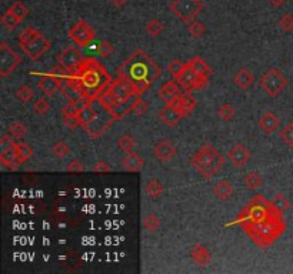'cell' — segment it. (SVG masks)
<instances>
[{
	"label": "cell",
	"mask_w": 293,
	"mask_h": 274,
	"mask_svg": "<svg viewBox=\"0 0 293 274\" xmlns=\"http://www.w3.org/2000/svg\"><path fill=\"white\" fill-rule=\"evenodd\" d=\"M239 223L256 246L267 248L286 230L283 211L262 194H256L243 211L239 214Z\"/></svg>",
	"instance_id": "obj_1"
},
{
	"label": "cell",
	"mask_w": 293,
	"mask_h": 274,
	"mask_svg": "<svg viewBox=\"0 0 293 274\" xmlns=\"http://www.w3.org/2000/svg\"><path fill=\"white\" fill-rule=\"evenodd\" d=\"M276 207L279 208V210H282V211H286V210H289L290 208V201L284 197L283 194H276V197L272 201Z\"/></svg>",
	"instance_id": "obj_47"
},
{
	"label": "cell",
	"mask_w": 293,
	"mask_h": 274,
	"mask_svg": "<svg viewBox=\"0 0 293 274\" xmlns=\"http://www.w3.org/2000/svg\"><path fill=\"white\" fill-rule=\"evenodd\" d=\"M129 0H110V3L113 5L114 8H123V6H126V3H127Z\"/></svg>",
	"instance_id": "obj_51"
},
{
	"label": "cell",
	"mask_w": 293,
	"mask_h": 274,
	"mask_svg": "<svg viewBox=\"0 0 293 274\" xmlns=\"http://www.w3.org/2000/svg\"><path fill=\"white\" fill-rule=\"evenodd\" d=\"M185 66H186V65H183L180 60L175 59V60H172L171 63L168 65V72H169V75H172L176 79V77H179L180 73L185 70Z\"/></svg>",
	"instance_id": "obj_42"
},
{
	"label": "cell",
	"mask_w": 293,
	"mask_h": 274,
	"mask_svg": "<svg viewBox=\"0 0 293 274\" xmlns=\"http://www.w3.org/2000/svg\"><path fill=\"white\" fill-rule=\"evenodd\" d=\"M188 32H189V35L192 38H202L206 33V26L202 22L193 20V22H190L189 26H188Z\"/></svg>",
	"instance_id": "obj_35"
},
{
	"label": "cell",
	"mask_w": 293,
	"mask_h": 274,
	"mask_svg": "<svg viewBox=\"0 0 293 274\" xmlns=\"http://www.w3.org/2000/svg\"><path fill=\"white\" fill-rule=\"evenodd\" d=\"M137 95L134 92L132 82H129L127 79H123V77H117L97 100L104 104L119 120V119L124 117L126 114L130 113V110L126 109V106L132 107L133 99Z\"/></svg>",
	"instance_id": "obj_3"
},
{
	"label": "cell",
	"mask_w": 293,
	"mask_h": 274,
	"mask_svg": "<svg viewBox=\"0 0 293 274\" xmlns=\"http://www.w3.org/2000/svg\"><path fill=\"white\" fill-rule=\"evenodd\" d=\"M270 2V5L274 6V8H282L284 3H286V0H269Z\"/></svg>",
	"instance_id": "obj_52"
},
{
	"label": "cell",
	"mask_w": 293,
	"mask_h": 274,
	"mask_svg": "<svg viewBox=\"0 0 293 274\" xmlns=\"http://www.w3.org/2000/svg\"><path fill=\"white\" fill-rule=\"evenodd\" d=\"M172 104L179 110L182 116L185 117V116H190L192 112L195 110V107H196V100L189 95V92H186V93H180L173 102Z\"/></svg>",
	"instance_id": "obj_18"
},
{
	"label": "cell",
	"mask_w": 293,
	"mask_h": 274,
	"mask_svg": "<svg viewBox=\"0 0 293 274\" xmlns=\"http://www.w3.org/2000/svg\"><path fill=\"white\" fill-rule=\"evenodd\" d=\"M287 83H289L287 77L279 69H269L259 80L260 89L269 97H274V96L280 95L286 89Z\"/></svg>",
	"instance_id": "obj_7"
},
{
	"label": "cell",
	"mask_w": 293,
	"mask_h": 274,
	"mask_svg": "<svg viewBox=\"0 0 293 274\" xmlns=\"http://www.w3.org/2000/svg\"><path fill=\"white\" fill-rule=\"evenodd\" d=\"M182 117H183L182 113H180L179 110H178L172 103L166 104L161 112H159V119H161L162 122L166 124V126H169V127L176 126V124L180 122Z\"/></svg>",
	"instance_id": "obj_20"
},
{
	"label": "cell",
	"mask_w": 293,
	"mask_h": 274,
	"mask_svg": "<svg viewBox=\"0 0 293 274\" xmlns=\"http://www.w3.org/2000/svg\"><path fill=\"white\" fill-rule=\"evenodd\" d=\"M186 65H189L192 69H195L196 72H198L199 75L202 76V77H205V79H208L212 75V69L209 67V65L203 60V59H200V57H193V59H190L189 63H186Z\"/></svg>",
	"instance_id": "obj_26"
},
{
	"label": "cell",
	"mask_w": 293,
	"mask_h": 274,
	"mask_svg": "<svg viewBox=\"0 0 293 274\" xmlns=\"http://www.w3.org/2000/svg\"><path fill=\"white\" fill-rule=\"evenodd\" d=\"M16 154H18V160H19L20 164H23L33 156V150L29 144L19 142L16 144Z\"/></svg>",
	"instance_id": "obj_30"
},
{
	"label": "cell",
	"mask_w": 293,
	"mask_h": 274,
	"mask_svg": "<svg viewBox=\"0 0 293 274\" xmlns=\"http://www.w3.org/2000/svg\"><path fill=\"white\" fill-rule=\"evenodd\" d=\"M253 82H255V77L247 69H240L236 75L233 76V83L242 90H247L250 86L253 85Z\"/></svg>",
	"instance_id": "obj_24"
},
{
	"label": "cell",
	"mask_w": 293,
	"mask_h": 274,
	"mask_svg": "<svg viewBox=\"0 0 293 274\" xmlns=\"http://www.w3.org/2000/svg\"><path fill=\"white\" fill-rule=\"evenodd\" d=\"M63 123L69 129H76L80 126V120H79V114H63Z\"/></svg>",
	"instance_id": "obj_46"
},
{
	"label": "cell",
	"mask_w": 293,
	"mask_h": 274,
	"mask_svg": "<svg viewBox=\"0 0 293 274\" xmlns=\"http://www.w3.org/2000/svg\"><path fill=\"white\" fill-rule=\"evenodd\" d=\"M243 184L246 189L256 190L263 184V179L259 171H249L243 176Z\"/></svg>",
	"instance_id": "obj_27"
},
{
	"label": "cell",
	"mask_w": 293,
	"mask_h": 274,
	"mask_svg": "<svg viewBox=\"0 0 293 274\" xmlns=\"http://www.w3.org/2000/svg\"><path fill=\"white\" fill-rule=\"evenodd\" d=\"M20 63V57L8 46L6 42L0 43V76H9Z\"/></svg>",
	"instance_id": "obj_13"
},
{
	"label": "cell",
	"mask_w": 293,
	"mask_h": 274,
	"mask_svg": "<svg viewBox=\"0 0 293 274\" xmlns=\"http://www.w3.org/2000/svg\"><path fill=\"white\" fill-rule=\"evenodd\" d=\"M179 95L180 86L179 83L176 82V79H175V80H171V82H166V83L159 89V93H158V96H159L166 104L172 103Z\"/></svg>",
	"instance_id": "obj_21"
},
{
	"label": "cell",
	"mask_w": 293,
	"mask_h": 274,
	"mask_svg": "<svg viewBox=\"0 0 293 274\" xmlns=\"http://www.w3.org/2000/svg\"><path fill=\"white\" fill-rule=\"evenodd\" d=\"M169 9L182 22L190 23L196 19V16L202 12V2L200 0H172L169 3Z\"/></svg>",
	"instance_id": "obj_8"
},
{
	"label": "cell",
	"mask_w": 293,
	"mask_h": 274,
	"mask_svg": "<svg viewBox=\"0 0 293 274\" xmlns=\"http://www.w3.org/2000/svg\"><path fill=\"white\" fill-rule=\"evenodd\" d=\"M67 35H69V38L72 39V42L75 43L76 46L87 48L89 43H92L93 39H95V30L86 20H80L69 29Z\"/></svg>",
	"instance_id": "obj_10"
},
{
	"label": "cell",
	"mask_w": 293,
	"mask_h": 274,
	"mask_svg": "<svg viewBox=\"0 0 293 274\" xmlns=\"http://www.w3.org/2000/svg\"><path fill=\"white\" fill-rule=\"evenodd\" d=\"M279 126H280V120H279L277 114H274L273 112H265L259 119V127L266 134L274 133L279 129Z\"/></svg>",
	"instance_id": "obj_19"
},
{
	"label": "cell",
	"mask_w": 293,
	"mask_h": 274,
	"mask_svg": "<svg viewBox=\"0 0 293 274\" xmlns=\"http://www.w3.org/2000/svg\"><path fill=\"white\" fill-rule=\"evenodd\" d=\"M130 110H132V113H136L137 116H142V114L146 113V110H148V104H146L144 100L140 99V96H136V97L133 99Z\"/></svg>",
	"instance_id": "obj_40"
},
{
	"label": "cell",
	"mask_w": 293,
	"mask_h": 274,
	"mask_svg": "<svg viewBox=\"0 0 293 274\" xmlns=\"http://www.w3.org/2000/svg\"><path fill=\"white\" fill-rule=\"evenodd\" d=\"M67 76L75 77L85 90L87 102H95L103 95L104 90L112 85V77L96 59H86L75 70L67 72Z\"/></svg>",
	"instance_id": "obj_2"
},
{
	"label": "cell",
	"mask_w": 293,
	"mask_h": 274,
	"mask_svg": "<svg viewBox=\"0 0 293 274\" xmlns=\"http://www.w3.org/2000/svg\"><path fill=\"white\" fill-rule=\"evenodd\" d=\"M8 10H10V12H12V13H13V15L20 20V22H23V20L28 18V15H29L28 6H26L23 2H20V0H16L15 3H12Z\"/></svg>",
	"instance_id": "obj_29"
},
{
	"label": "cell",
	"mask_w": 293,
	"mask_h": 274,
	"mask_svg": "<svg viewBox=\"0 0 293 274\" xmlns=\"http://www.w3.org/2000/svg\"><path fill=\"white\" fill-rule=\"evenodd\" d=\"M162 193H163V184L161 180L151 179L146 183V194L151 199H158Z\"/></svg>",
	"instance_id": "obj_28"
},
{
	"label": "cell",
	"mask_w": 293,
	"mask_h": 274,
	"mask_svg": "<svg viewBox=\"0 0 293 274\" xmlns=\"http://www.w3.org/2000/svg\"><path fill=\"white\" fill-rule=\"evenodd\" d=\"M163 29H165V25L162 23L161 20L158 19H152L151 22H148V25H146V32L151 35L152 38L159 36L162 32H163Z\"/></svg>",
	"instance_id": "obj_39"
},
{
	"label": "cell",
	"mask_w": 293,
	"mask_h": 274,
	"mask_svg": "<svg viewBox=\"0 0 293 274\" xmlns=\"http://www.w3.org/2000/svg\"><path fill=\"white\" fill-rule=\"evenodd\" d=\"M83 60H85V56L82 55V52L77 48H73V46L66 48L57 56L59 65L63 67V69H66L67 72L75 70L76 67H79L82 65Z\"/></svg>",
	"instance_id": "obj_14"
},
{
	"label": "cell",
	"mask_w": 293,
	"mask_h": 274,
	"mask_svg": "<svg viewBox=\"0 0 293 274\" xmlns=\"http://www.w3.org/2000/svg\"><path fill=\"white\" fill-rule=\"evenodd\" d=\"M69 173H83L86 170V167L83 166V163L80 160H72L69 163L66 169Z\"/></svg>",
	"instance_id": "obj_49"
},
{
	"label": "cell",
	"mask_w": 293,
	"mask_h": 274,
	"mask_svg": "<svg viewBox=\"0 0 293 274\" xmlns=\"http://www.w3.org/2000/svg\"><path fill=\"white\" fill-rule=\"evenodd\" d=\"M176 154H178L176 146L168 139H162L153 146V156H155L156 160H159L161 163L171 161L172 159L176 157Z\"/></svg>",
	"instance_id": "obj_15"
},
{
	"label": "cell",
	"mask_w": 293,
	"mask_h": 274,
	"mask_svg": "<svg viewBox=\"0 0 293 274\" xmlns=\"http://www.w3.org/2000/svg\"><path fill=\"white\" fill-rule=\"evenodd\" d=\"M8 133L15 139H22L28 133V127H26V124L22 123V122H13V123L9 124Z\"/></svg>",
	"instance_id": "obj_32"
},
{
	"label": "cell",
	"mask_w": 293,
	"mask_h": 274,
	"mask_svg": "<svg viewBox=\"0 0 293 274\" xmlns=\"http://www.w3.org/2000/svg\"><path fill=\"white\" fill-rule=\"evenodd\" d=\"M235 113H236V112H235V107L230 103H223L219 107L218 110L219 117H220L223 122H230V120L235 117Z\"/></svg>",
	"instance_id": "obj_36"
},
{
	"label": "cell",
	"mask_w": 293,
	"mask_h": 274,
	"mask_svg": "<svg viewBox=\"0 0 293 274\" xmlns=\"http://www.w3.org/2000/svg\"><path fill=\"white\" fill-rule=\"evenodd\" d=\"M162 73V69L156 62L149 57L143 50H136L132 56H129L123 65L119 67L117 75L119 77L127 79L129 82L136 83L140 80H151L155 82Z\"/></svg>",
	"instance_id": "obj_4"
},
{
	"label": "cell",
	"mask_w": 293,
	"mask_h": 274,
	"mask_svg": "<svg viewBox=\"0 0 293 274\" xmlns=\"http://www.w3.org/2000/svg\"><path fill=\"white\" fill-rule=\"evenodd\" d=\"M153 82L151 80H140V82H136V83H133V87H134V92H136V95L137 96H142L149 87L152 86Z\"/></svg>",
	"instance_id": "obj_48"
},
{
	"label": "cell",
	"mask_w": 293,
	"mask_h": 274,
	"mask_svg": "<svg viewBox=\"0 0 293 274\" xmlns=\"http://www.w3.org/2000/svg\"><path fill=\"white\" fill-rule=\"evenodd\" d=\"M53 153H55V156H56V157H59V159H63V157L69 156V153H70V147H69L65 142H57L56 144L53 146Z\"/></svg>",
	"instance_id": "obj_45"
},
{
	"label": "cell",
	"mask_w": 293,
	"mask_h": 274,
	"mask_svg": "<svg viewBox=\"0 0 293 274\" xmlns=\"http://www.w3.org/2000/svg\"><path fill=\"white\" fill-rule=\"evenodd\" d=\"M93 171L95 173H109L110 171V166L107 164V161L97 160L95 166H93Z\"/></svg>",
	"instance_id": "obj_50"
},
{
	"label": "cell",
	"mask_w": 293,
	"mask_h": 274,
	"mask_svg": "<svg viewBox=\"0 0 293 274\" xmlns=\"http://www.w3.org/2000/svg\"><path fill=\"white\" fill-rule=\"evenodd\" d=\"M279 137L286 146L293 147V123H287L284 127H282L279 132Z\"/></svg>",
	"instance_id": "obj_37"
},
{
	"label": "cell",
	"mask_w": 293,
	"mask_h": 274,
	"mask_svg": "<svg viewBox=\"0 0 293 274\" xmlns=\"http://www.w3.org/2000/svg\"><path fill=\"white\" fill-rule=\"evenodd\" d=\"M122 166L124 170L132 171V173H136V171H140L144 166V160H143L142 156H139L137 153H127L126 157L122 160Z\"/></svg>",
	"instance_id": "obj_22"
},
{
	"label": "cell",
	"mask_w": 293,
	"mask_h": 274,
	"mask_svg": "<svg viewBox=\"0 0 293 274\" xmlns=\"http://www.w3.org/2000/svg\"><path fill=\"white\" fill-rule=\"evenodd\" d=\"M38 86L39 89H40L45 95L48 96V97H53L55 93H57V90H62V87H63V80L55 75H48L39 79Z\"/></svg>",
	"instance_id": "obj_17"
},
{
	"label": "cell",
	"mask_w": 293,
	"mask_h": 274,
	"mask_svg": "<svg viewBox=\"0 0 293 274\" xmlns=\"http://www.w3.org/2000/svg\"><path fill=\"white\" fill-rule=\"evenodd\" d=\"M233 191H235V190H233L232 183L227 181V180H220V181H218V184H216L215 189H213V193H215L216 199L222 200V201L230 199V197L233 196Z\"/></svg>",
	"instance_id": "obj_25"
},
{
	"label": "cell",
	"mask_w": 293,
	"mask_h": 274,
	"mask_svg": "<svg viewBox=\"0 0 293 274\" xmlns=\"http://www.w3.org/2000/svg\"><path fill=\"white\" fill-rule=\"evenodd\" d=\"M16 144L18 142L12 140L8 136H3L0 139V163L10 170H18L22 166L18 160Z\"/></svg>",
	"instance_id": "obj_11"
},
{
	"label": "cell",
	"mask_w": 293,
	"mask_h": 274,
	"mask_svg": "<svg viewBox=\"0 0 293 274\" xmlns=\"http://www.w3.org/2000/svg\"><path fill=\"white\" fill-rule=\"evenodd\" d=\"M190 255L192 258L198 263L199 265L205 267V265H209L212 263V254L209 251L208 247H205L203 244H196L190 250Z\"/></svg>",
	"instance_id": "obj_23"
},
{
	"label": "cell",
	"mask_w": 293,
	"mask_h": 274,
	"mask_svg": "<svg viewBox=\"0 0 293 274\" xmlns=\"http://www.w3.org/2000/svg\"><path fill=\"white\" fill-rule=\"evenodd\" d=\"M279 28L282 29L286 33L293 32V15L290 13H284L283 16L279 20Z\"/></svg>",
	"instance_id": "obj_43"
},
{
	"label": "cell",
	"mask_w": 293,
	"mask_h": 274,
	"mask_svg": "<svg viewBox=\"0 0 293 274\" xmlns=\"http://www.w3.org/2000/svg\"><path fill=\"white\" fill-rule=\"evenodd\" d=\"M19 46L32 60H39L50 49V42L38 29L26 28L20 32Z\"/></svg>",
	"instance_id": "obj_6"
},
{
	"label": "cell",
	"mask_w": 293,
	"mask_h": 274,
	"mask_svg": "<svg viewBox=\"0 0 293 274\" xmlns=\"http://www.w3.org/2000/svg\"><path fill=\"white\" fill-rule=\"evenodd\" d=\"M192 166L205 179H212L225 166V157L212 144H203L190 159Z\"/></svg>",
	"instance_id": "obj_5"
},
{
	"label": "cell",
	"mask_w": 293,
	"mask_h": 274,
	"mask_svg": "<svg viewBox=\"0 0 293 274\" xmlns=\"http://www.w3.org/2000/svg\"><path fill=\"white\" fill-rule=\"evenodd\" d=\"M16 95L20 103H29L33 99V90L29 86H20Z\"/></svg>",
	"instance_id": "obj_41"
},
{
	"label": "cell",
	"mask_w": 293,
	"mask_h": 274,
	"mask_svg": "<svg viewBox=\"0 0 293 274\" xmlns=\"http://www.w3.org/2000/svg\"><path fill=\"white\" fill-rule=\"evenodd\" d=\"M142 226L146 231L155 233L159 228V226H161V220H159V217L155 213H151V214H148L146 217L143 218Z\"/></svg>",
	"instance_id": "obj_31"
},
{
	"label": "cell",
	"mask_w": 293,
	"mask_h": 274,
	"mask_svg": "<svg viewBox=\"0 0 293 274\" xmlns=\"http://www.w3.org/2000/svg\"><path fill=\"white\" fill-rule=\"evenodd\" d=\"M96 52H97V55H99V56H102L103 59H106V57H109L112 53H113L114 46L110 43V42H109V40H100V42L97 43Z\"/></svg>",
	"instance_id": "obj_38"
},
{
	"label": "cell",
	"mask_w": 293,
	"mask_h": 274,
	"mask_svg": "<svg viewBox=\"0 0 293 274\" xmlns=\"http://www.w3.org/2000/svg\"><path fill=\"white\" fill-rule=\"evenodd\" d=\"M176 82L179 83V86L185 90V92H193V90H199L203 89L205 86L208 85V79L202 77L199 75L195 69H192L189 65L185 66V70L180 73L179 77H176Z\"/></svg>",
	"instance_id": "obj_12"
},
{
	"label": "cell",
	"mask_w": 293,
	"mask_h": 274,
	"mask_svg": "<svg viewBox=\"0 0 293 274\" xmlns=\"http://www.w3.org/2000/svg\"><path fill=\"white\" fill-rule=\"evenodd\" d=\"M114 120H117L116 116H114L104 104L100 103V110H99L97 117H96L93 123H90L86 127L85 132L87 133L92 139H99V137L112 126V123H113Z\"/></svg>",
	"instance_id": "obj_9"
},
{
	"label": "cell",
	"mask_w": 293,
	"mask_h": 274,
	"mask_svg": "<svg viewBox=\"0 0 293 274\" xmlns=\"http://www.w3.org/2000/svg\"><path fill=\"white\" fill-rule=\"evenodd\" d=\"M20 23H22V22H20L10 10H6V12L3 13V16H2V25L8 29V30H15V29L19 26Z\"/></svg>",
	"instance_id": "obj_33"
},
{
	"label": "cell",
	"mask_w": 293,
	"mask_h": 274,
	"mask_svg": "<svg viewBox=\"0 0 293 274\" xmlns=\"http://www.w3.org/2000/svg\"><path fill=\"white\" fill-rule=\"evenodd\" d=\"M33 110L38 114H40V116H43V114H46L50 110V104H49V102L45 97H40L33 104Z\"/></svg>",
	"instance_id": "obj_44"
},
{
	"label": "cell",
	"mask_w": 293,
	"mask_h": 274,
	"mask_svg": "<svg viewBox=\"0 0 293 274\" xmlns=\"http://www.w3.org/2000/svg\"><path fill=\"white\" fill-rule=\"evenodd\" d=\"M134 146H136V143L133 140L130 136H127V134H123L120 136L119 139H117V147L123 151V153H132L133 149H134Z\"/></svg>",
	"instance_id": "obj_34"
},
{
	"label": "cell",
	"mask_w": 293,
	"mask_h": 274,
	"mask_svg": "<svg viewBox=\"0 0 293 274\" xmlns=\"http://www.w3.org/2000/svg\"><path fill=\"white\" fill-rule=\"evenodd\" d=\"M227 159L233 166L243 167L247 164V161L250 160V151L247 150L246 146H243L242 143H237L227 150Z\"/></svg>",
	"instance_id": "obj_16"
}]
</instances>
